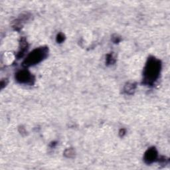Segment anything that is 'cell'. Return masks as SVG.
Here are the masks:
<instances>
[{
	"label": "cell",
	"mask_w": 170,
	"mask_h": 170,
	"mask_svg": "<svg viewBox=\"0 0 170 170\" xmlns=\"http://www.w3.org/2000/svg\"><path fill=\"white\" fill-rule=\"evenodd\" d=\"M162 69V63L154 57H149L144 69L143 83L152 86L157 78Z\"/></svg>",
	"instance_id": "6da1fadb"
},
{
	"label": "cell",
	"mask_w": 170,
	"mask_h": 170,
	"mask_svg": "<svg viewBox=\"0 0 170 170\" xmlns=\"http://www.w3.org/2000/svg\"><path fill=\"white\" fill-rule=\"evenodd\" d=\"M20 45H21V48H20V51H19V53H18V57H22L24 54V53L27 50V43L25 38H23L21 39Z\"/></svg>",
	"instance_id": "5b68a950"
},
{
	"label": "cell",
	"mask_w": 170,
	"mask_h": 170,
	"mask_svg": "<svg viewBox=\"0 0 170 170\" xmlns=\"http://www.w3.org/2000/svg\"><path fill=\"white\" fill-rule=\"evenodd\" d=\"M115 62V59L114 58L112 54H109L106 57V63H108V65H111V64H113Z\"/></svg>",
	"instance_id": "52a82bcc"
},
{
	"label": "cell",
	"mask_w": 170,
	"mask_h": 170,
	"mask_svg": "<svg viewBox=\"0 0 170 170\" xmlns=\"http://www.w3.org/2000/svg\"><path fill=\"white\" fill-rule=\"evenodd\" d=\"M136 89V85L133 84H128L126 85L124 91L128 94H132Z\"/></svg>",
	"instance_id": "8992f818"
},
{
	"label": "cell",
	"mask_w": 170,
	"mask_h": 170,
	"mask_svg": "<svg viewBox=\"0 0 170 170\" xmlns=\"http://www.w3.org/2000/svg\"><path fill=\"white\" fill-rule=\"evenodd\" d=\"M16 81L21 84H33L35 81L34 77L27 70H21L16 75Z\"/></svg>",
	"instance_id": "3957f363"
},
{
	"label": "cell",
	"mask_w": 170,
	"mask_h": 170,
	"mask_svg": "<svg viewBox=\"0 0 170 170\" xmlns=\"http://www.w3.org/2000/svg\"><path fill=\"white\" fill-rule=\"evenodd\" d=\"M48 49L47 47H42L35 48L30 53L23 62V66L29 67L41 62L48 55Z\"/></svg>",
	"instance_id": "7a4b0ae2"
},
{
	"label": "cell",
	"mask_w": 170,
	"mask_h": 170,
	"mask_svg": "<svg viewBox=\"0 0 170 170\" xmlns=\"http://www.w3.org/2000/svg\"><path fill=\"white\" fill-rule=\"evenodd\" d=\"M125 130L124 129H122V130H120V135L121 136H123L124 135V133H125Z\"/></svg>",
	"instance_id": "9c48e42d"
},
{
	"label": "cell",
	"mask_w": 170,
	"mask_h": 170,
	"mask_svg": "<svg viewBox=\"0 0 170 170\" xmlns=\"http://www.w3.org/2000/svg\"><path fill=\"white\" fill-rule=\"evenodd\" d=\"M65 35H64L63 33H59V34H58L57 36V41L58 43H61L62 42L65 41Z\"/></svg>",
	"instance_id": "ba28073f"
},
{
	"label": "cell",
	"mask_w": 170,
	"mask_h": 170,
	"mask_svg": "<svg viewBox=\"0 0 170 170\" xmlns=\"http://www.w3.org/2000/svg\"><path fill=\"white\" fill-rule=\"evenodd\" d=\"M157 159V151L156 149L154 147L150 148V149L145 151L144 154V162L147 164H151V163L156 162Z\"/></svg>",
	"instance_id": "277c9868"
}]
</instances>
